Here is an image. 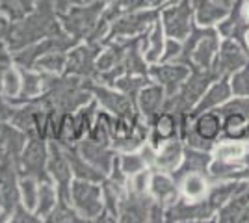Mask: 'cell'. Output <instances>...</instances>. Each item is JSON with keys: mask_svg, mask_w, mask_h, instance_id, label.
<instances>
[{"mask_svg": "<svg viewBox=\"0 0 249 223\" xmlns=\"http://www.w3.org/2000/svg\"><path fill=\"white\" fill-rule=\"evenodd\" d=\"M219 51V37L216 30L205 28L203 32L196 35V43L188 45L184 49L186 58L192 62L194 69H212L214 62L218 58Z\"/></svg>", "mask_w": 249, "mask_h": 223, "instance_id": "cell-1", "label": "cell"}, {"mask_svg": "<svg viewBox=\"0 0 249 223\" xmlns=\"http://www.w3.org/2000/svg\"><path fill=\"white\" fill-rule=\"evenodd\" d=\"M69 195L73 201L74 208L86 218H93L99 216L103 210V193L101 188L91 184V181H74L73 186L69 188Z\"/></svg>", "mask_w": 249, "mask_h": 223, "instance_id": "cell-2", "label": "cell"}, {"mask_svg": "<svg viewBox=\"0 0 249 223\" xmlns=\"http://www.w3.org/2000/svg\"><path fill=\"white\" fill-rule=\"evenodd\" d=\"M246 64H249V51L240 45L238 41L234 39H229L225 37V41L219 45V51H218V58L214 62V69L219 76L223 74H231L234 71L242 69Z\"/></svg>", "mask_w": 249, "mask_h": 223, "instance_id": "cell-3", "label": "cell"}, {"mask_svg": "<svg viewBox=\"0 0 249 223\" xmlns=\"http://www.w3.org/2000/svg\"><path fill=\"white\" fill-rule=\"evenodd\" d=\"M192 6L190 4H180V6H173L162 13V24L164 30L169 37L184 41L192 35Z\"/></svg>", "mask_w": 249, "mask_h": 223, "instance_id": "cell-4", "label": "cell"}, {"mask_svg": "<svg viewBox=\"0 0 249 223\" xmlns=\"http://www.w3.org/2000/svg\"><path fill=\"white\" fill-rule=\"evenodd\" d=\"M231 95H232V89H231V76H229V74H223V76H219L216 84H212L207 91L203 93V97L199 99L197 104H196L194 114L199 116V114H203V112H207V110L219 108L225 101L231 99Z\"/></svg>", "mask_w": 249, "mask_h": 223, "instance_id": "cell-5", "label": "cell"}, {"mask_svg": "<svg viewBox=\"0 0 249 223\" xmlns=\"http://www.w3.org/2000/svg\"><path fill=\"white\" fill-rule=\"evenodd\" d=\"M192 10L196 13V21L199 26H212L221 22L229 13V8L216 0H192Z\"/></svg>", "mask_w": 249, "mask_h": 223, "instance_id": "cell-6", "label": "cell"}, {"mask_svg": "<svg viewBox=\"0 0 249 223\" xmlns=\"http://www.w3.org/2000/svg\"><path fill=\"white\" fill-rule=\"evenodd\" d=\"M155 11H132L126 13L123 17H119V21L112 28V35H134V34L145 30L147 24L155 21Z\"/></svg>", "mask_w": 249, "mask_h": 223, "instance_id": "cell-7", "label": "cell"}, {"mask_svg": "<svg viewBox=\"0 0 249 223\" xmlns=\"http://www.w3.org/2000/svg\"><path fill=\"white\" fill-rule=\"evenodd\" d=\"M151 74L155 76L158 84L166 87L167 93H173L186 82V78L190 76V69L182 65H160V67H153Z\"/></svg>", "mask_w": 249, "mask_h": 223, "instance_id": "cell-8", "label": "cell"}, {"mask_svg": "<svg viewBox=\"0 0 249 223\" xmlns=\"http://www.w3.org/2000/svg\"><path fill=\"white\" fill-rule=\"evenodd\" d=\"M149 190L155 195V199L158 201V205H173V203L178 201L175 181H173L169 175H166L164 171H162V173H155V175L151 177Z\"/></svg>", "mask_w": 249, "mask_h": 223, "instance_id": "cell-9", "label": "cell"}, {"mask_svg": "<svg viewBox=\"0 0 249 223\" xmlns=\"http://www.w3.org/2000/svg\"><path fill=\"white\" fill-rule=\"evenodd\" d=\"M97 17H99V4L91 6V8L73 10L63 21H65V26L69 28V32H73L74 35H84L86 32H89V28L95 24Z\"/></svg>", "mask_w": 249, "mask_h": 223, "instance_id": "cell-10", "label": "cell"}, {"mask_svg": "<svg viewBox=\"0 0 249 223\" xmlns=\"http://www.w3.org/2000/svg\"><path fill=\"white\" fill-rule=\"evenodd\" d=\"M221 130H223L221 114L219 112H210V110L199 114L196 127H194V132L197 134L199 138H203L205 141H210V143H214L218 139Z\"/></svg>", "mask_w": 249, "mask_h": 223, "instance_id": "cell-11", "label": "cell"}, {"mask_svg": "<svg viewBox=\"0 0 249 223\" xmlns=\"http://www.w3.org/2000/svg\"><path fill=\"white\" fill-rule=\"evenodd\" d=\"M180 160H182V147H180V143L177 139L171 138L162 143L160 153L155 156V164L160 171L171 173L180 164Z\"/></svg>", "mask_w": 249, "mask_h": 223, "instance_id": "cell-12", "label": "cell"}, {"mask_svg": "<svg viewBox=\"0 0 249 223\" xmlns=\"http://www.w3.org/2000/svg\"><path fill=\"white\" fill-rule=\"evenodd\" d=\"M82 156L84 160L89 164V166H93L95 170H101L103 173H108L110 170V166L114 164V158H112V153H108L106 149L101 145V143H91V141H88V143H82Z\"/></svg>", "mask_w": 249, "mask_h": 223, "instance_id": "cell-13", "label": "cell"}, {"mask_svg": "<svg viewBox=\"0 0 249 223\" xmlns=\"http://www.w3.org/2000/svg\"><path fill=\"white\" fill-rule=\"evenodd\" d=\"M47 151H45V145H43L41 141H37V139H34L30 141L26 149H24V153H22V164H24V170L28 175H39V171H41L43 164L47 162Z\"/></svg>", "mask_w": 249, "mask_h": 223, "instance_id": "cell-14", "label": "cell"}, {"mask_svg": "<svg viewBox=\"0 0 249 223\" xmlns=\"http://www.w3.org/2000/svg\"><path fill=\"white\" fill-rule=\"evenodd\" d=\"M97 99L103 103L106 110L114 112L119 117L126 119V117H130V114H132L130 101L124 95H121V93H115L112 89H97Z\"/></svg>", "mask_w": 249, "mask_h": 223, "instance_id": "cell-15", "label": "cell"}, {"mask_svg": "<svg viewBox=\"0 0 249 223\" xmlns=\"http://www.w3.org/2000/svg\"><path fill=\"white\" fill-rule=\"evenodd\" d=\"M49 170L52 171L54 179L60 182V190H65L67 184L71 181V164L67 156H63L62 153L58 151V147H51V153H49Z\"/></svg>", "mask_w": 249, "mask_h": 223, "instance_id": "cell-16", "label": "cell"}, {"mask_svg": "<svg viewBox=\"0 0 249 223\" xmlns=\"http://www.w3.org/2000/svg\"><path fill=\"white\" fill-rule=\"evenodd\" d=\"M214 156L225 162H240L249 158V147L242 143V139L219 141L218 145H214Z\"/></svg>", "mask_w": 249, "mask_h": 223, "instance_id": "cell-17", "label": "cell"}, {"mask_svg": "<svg viewBox=\"0 0 249 223\" xmlns=\"http://www.w3.org/2000/svg\"><path fill=\"white\" fill-rule=\"evenodd\" d=\"M164 101V89L162 86H145L140 89V108L147 117L155 116L160 112Z\"/></svg>", "mask_w": 249, "mask_h": 223, "instance_id": "cell-18", "label": "cell"}, {"mask_svg": "<svg viewBox=\"0 0 249 223\" xmlns=\"http://www.w3.org/2000/svg\"><path fill=\"white\" fill-rule=\"evenodd\" d=\"M182 191H184L188 201H201L207 197L208 184L201 173L192 171V173H186L182 179Z\"/></svg>", "mask_w": 249, "mask_h": 223, "instance_id": "cell-19", "label": "cell"}, {"mask_svg": "<svg viewBox=\"0 0 249 223\" xmlns=\"http://www.w3.org/2000/svg\"><path fill=\"white\" fill-rule=\"evenodd\" d=\"M17 190H15V179L10 166H0V205L11 208L15 205Z\"/></svg>", "mask_w": 249, "mask_h": 223, "instance_id": "cell-20", "label": "cell"}, {"mask_svg": "<svg viewBox=\"0 0 249 223\" xmlns=\"http://www.w3.org/2000/svg\"><path fill=\"white\" fill-rule=\"evenodd\" d=\"M175 132H177L175 117L171 116L169 112L160 114V116L156 117V123H155V136H153L155 145H160V143H164L167 139H171L175 136Z\"/></svg>", "mask_w": 249, "mask_h": 223, "instance_id": "cell-21", "label": "cell"}, {"mask_svg": "<svg viewBox=\"0 0 249 223\" xmlns=\"http://www.w3.org/2000/svg\"><path fill=\"white\" fill-rule=\"evenodd\" d=\"M248 125L249 119L242 114H225L223 130L229 139H244L248 138Z\"/></svg>", "mask_w": 249, "mask_h": 223, "instance_id": "cell-22", "label": "cell"}, {"mask_svg": "<svg viewBox=\"0 0 249 223\" xmlns=\"http://www.w3.org/2000/svg\"><path fill=\"white\" fill-rule=\"evenodd\" d=\"M147 2L145 0H112L110 8L106 10V19H114V17H123L126 13L138 11L140 8H143Z\"/></svg>", "mask_w": 249, "mask_h": 223, "instance_id": "cell-23", "label": "cell"}, {"mask_svg": "<svg viewBox=\"0 0 249 223\" xmlns=\"http://www.w3.org/2000/svg\"><path fill=\"white\" fill-rule=\"evenodd\" d=\"M65 64H67V58L63 54L56 52V51H49V52H45L43 58L36 62V67L39 71H47V73H60L65 67Z\"/></svg>", "mask_w": 249, "mask_h": 223, "instance_id": "cell-24", "label": "cell"}, {"mask_svg": "<svg viewBox=\"0 0 249 223\" xmlns=\"http://www.w3.org/2000/svg\"><path fill=\"white\" fill-rule=\"evenodd\" d=\"M36 0H0V10L11 19H22L32 10Z\"/></svg>", "mask_w": 249, "mask_h": 223, "instance_id": "cell-25", "label": "cell"}, {"mask_svg": "<svg viewBox=\"0 0 249 223\" xmlns=\"http://www.w3.org/2000/svg\"><path fill=\"white\" fill-rule=\"evenodd\" d=\"M21 195L22 203L28 210H36L37 208V197H39V186L36 184L32 175H26L21 181Z\"/></svg>", "mask_w": 249, "mask_h": 223, "instance_id": "cell-26", "label": "cell"}, {"mask_svg": "<svg viewBox=\"0 0 249 223\" xmlns=\"http://www.w3.org/2000/svg\"><path fill=\"white\" fill-rule=\"evenodd\" d=\"M56 208V190L49 182L39 186V197H37V214L47 216Z\"/></svg>", "mask_w": 249, "mask_h": 223, "instance_id": "cell-27", "label": "cell"}, {"mask_svg": "<svg viewBox=\"0 0 249 223\" xmlns=\"http://www.w3.org/2000/svg\"><path fill=\"white\" fill-rule=\"evenodd\" d=\"M231 89L232 95L249 97V64L231 74Z\"/></svg>", "mask_w": 249, "mask_h": 223, "instance_id": "cell-28", "label": "cell"}, {"mask_svg": "<svg viewBox=\"0 0 249 223\" xmlns=\"http://www.w3.org/2000/svg\"><path fill=\"white\" fill-rule=\"evenodd\" d=\"M67 65H69V71L73 73H86L89 67H91V51L89 49H76L69 60H67Z\"/></svg>", "mask_w": 249, "mask_h": 223, "instance_id": "cell-29", "label": "cell"}, {"mask_svg": "<svg viewBox=\"0 0 249 223\" xmlns=\"http://www.w3.org/2000/svg\"><path fill=\"white\" fill-rule=\"evenodd\" d=\"M147 166L145 158H143V154H134V153H126L123 158L119 160V170L121 173L124 175H136V173H140V171H143Z\"/></svg>", "mask_w": 249, "mask_h": 223, "instance_id": "cell-30", "label": "cell"}, {"mask_svg": "<svg viewBox=\"0 0 249 223\" xmlns=\"http://www.w3.org/2000/svg\"><path fill=\"white\" fill-rule=\"evenodd\" d=\"M22 87L21 74L17 73L15 69H8L6 73L2 74V89H4V95L6 97H15Z\"/></svg>", "mask_w": 249, "mask_h": 223, "instance_id": "cell-31", "label": "cell"}, {"mask_svg": "<svg viewBox=\"0 0 249 223\" xmlns=\"http://www.w3.org/2000/svg\"><path fill=\"white\" fill-rule=\"evenodd\" d=\"M162 52H164V43H162V28L160 24L155 26V32H153V37H151V47L147 51V62H156L162 58Z\"/></svg>", "mask_w": 249, "mask_h": 223, "instance_id": "cell-32", "label": "cell"}, {"mask_svg": "<svg viewBox=\"0 0 249 223\" xmlns=\"http://www.w3.org/2000/svg\"><path fill=\"white\" fill-rule=\"evenodd\" d=\"M43 87V78L37 76V74L32 73H24V78H22V93L26 97H34L41 91Z\"/></svg>", "mask_w": 249, "mask_h": 223, "instance_id": "cell-33", "label": "cell"}, {"mask_svg": "<svg viewBox=\"0 0 249 223\" xmlns=\"http://www.w3.org/2000/svg\"><path fill=\"white\" fill-rule=\"evenodd\" d=\"M180 52H182V49H180V43H178V39L169 37V39H167V43H166V47H164V52H162V62L175 60Z\"/></svg>", "mask_w": 249, "mask_h": 223, "instance_id": "cell-34", "label": "cell"}, {"mask_svg": "<svg viewBox=\"0 0 249 223\" xmlns=\"http://www.w3.org/2000/svg\"><path fill=\"white\" fill-rule=\"evenodd\" d=\"M240 222H249V205H248V208L244 210V214L240 216Z\"/></svg>", "mask_w": 249, "mask_h": 223, "instance_id": "cell-35", "label": "cell"}, {"mask_svg": "<svg viewBox=\"0 0 249 223\" xmlns=\"http://www.w3.org/2000/svg\"><path fill=\"white\" fill-rule=\"evenodd\" d=\"M147 4H151V6H160V4H164V2H169V0H145Z\"/></svg>", "mask_w": 249, "mask_h": 223, "instance_id": "cell-36", "label": "cell"}, {"mask_svg": "<svg viewBox=\"0 0 249 223\" xmlns=\"http://www.w3.org/2000/svg\"><path fill=\"white\" fill-rule=\"evenodd\" d=\"M219 4H223V6H227V8H232V4L236 2V0H216Z\"/></svg>", "mask_w": 249, "mask_h": 223, "instance_id": "cell-37", "label": "cell"}, {"mask_svg": "<svg viewBox=\"0 0 249 223\" xmlns=\"http://www.w3.org/2000/svg\"><path fill=\"white\" fill-rule=\"evenodd\" d=\"M4 32H6V21L0 17V35H2Z\"/></svg>", "mask_w": 249, "mask_h": 223, "instance_id": "cell-38", "label": "cell"}, {"mask_svg": "<svg viewBox=\"0 0 249 223\" xmlns=\"http://www.w3.org/2000/svg\"><path fill=\"white\" fill-rule=\"evenodd\" d=\"M246 39H248V51H249V32H248V37H246Z\"/></svg>", "mask_w": 249, "mask_h": 223, "instance_id": "cell-39", "label": "cell"}]
</instances>
